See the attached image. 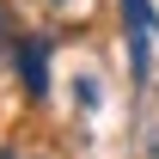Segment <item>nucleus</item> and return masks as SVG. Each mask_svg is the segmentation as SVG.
Wrapping results in <instances>:
<instances>
[{"label":"nucleus","mask_w":159,"mask_h":159,"mask_svg":"<svg viewBox=\"0 0 159 159\" xmlns=\"http://www.w3.org/2000/svg\"><path fill=\"white\" fill-rule=\"evenodd\" d=\"M122 19H129V55H135V80H147V43H153V12H147V0H122Z\"/></svg>","instance_id":"obj_1"},{"label":"nucleus","mask_w":159,"mask_h":159,"mask_svg":"<svg viewBox=\"0 0 159 159\" xmlns=\"http://www.w3.org/2000/svg\"><path fill=\"white\" fill-rule=\"evenodd\" d=\"M19 80H25L31 98L49 92V43H43V37H25V43H19Z\"/></svg>","instance_id":"obj_2"},{"label":"nucleus","mask_w":159,"mask_h":159,"mask_svg":"<svg viewBox=\"0 0 159 159\" xmlns=\"http://www.w3.org/2000/svg\"><path fill=\"white\" fill-rule=\"evenodd\" d=\"M0 159H19V153H0Z\"/></svg>","instance_id":"obj_3"}]
</instances>
